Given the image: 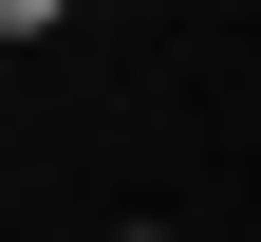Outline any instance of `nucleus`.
<instances>
[{
    "instance_id": "nucleus-1",
    "label": "nucleus",
    "mask_w": 261,
    "mask_h": 242,
    "mask_svg": "<svg viewBox=\"0 0 261 242\" xmlns=\"http://www.w3.org/2000/svg\"><path fill=\"white\" fill-rule=\"evenodd\" d=\"M0 19H19V38H56V19H75V0H0Z\"/></svg>"
},
{
    "instance_id": "nucleus-2",
    "label": "nucleus",
    "mask_w": 261,
    "mask_h": 242,
    "mask_svg": "<svg viewBox=\"0 0 261 242\" xmlns=\"http://www.w3.org/2000/svg\"><path fill=\"white\" fill-rule=\"evenodd\" d=\"M130 242H149V224H130Z\"/></svg>"
}]
</instances>
